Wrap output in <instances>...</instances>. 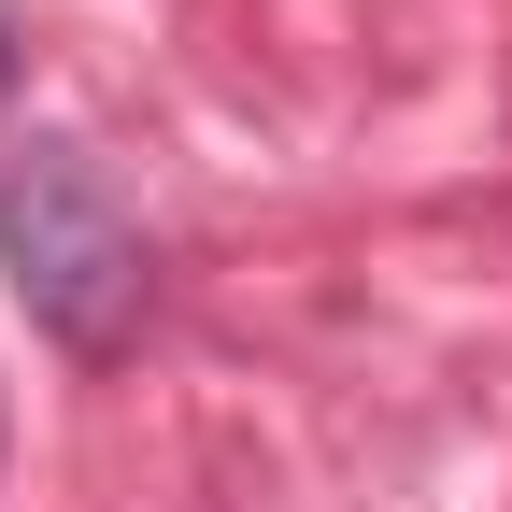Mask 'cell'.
<instances>
[{
  "label": "cell",
  "mask_w": 512,
  "mask_h": 512,
  "mask_svg": "<svg viewBox=\"0 0 512 512\" xmlns=\"http://www.w3.org/2000/svg\"><path fill=\"white\" fill-rule=\"evenodd\" d=\"M0 285L29 299V328L57 356H128L157 313V242L128 214V185L86 157V143H29L0 157Z\"/></svg>",
  "instance_id": "obj_1"
},
{
  "label": "cell",
  "mask_w": 512,
  "mask_h": 512,
  "mask_svg": "<svg viewBox=\"0 0 512 512\" xmlns=\"http://www.w3.org/2000/svg\"><path fill=\"white\" fill-rule=\"evenodd\" d=\"M0 100H15V15H0Z\"/></svg>",
  "instance_id": "obj_2"
}]
</instances>
